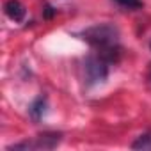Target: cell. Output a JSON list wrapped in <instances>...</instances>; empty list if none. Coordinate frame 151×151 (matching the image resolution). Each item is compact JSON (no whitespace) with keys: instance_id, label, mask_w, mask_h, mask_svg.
Returning a JSON list of instances; mask_svg holds the SVG:
<instances>
[{"instance_id":"obj_3","label":"cell","mask_w":151,"mask_h":151,"mask_svg":"<svg viewBox=\"0 0 151 151\" xmlns=\"http://www.w3.org/2000/svg\"><path fill=\"white\" fill-rule=\"evenodd\" d=\"M62 140V133L59 132H45L41 135H37L34 140H25V142H18L7 147V151H14V149H53L60 144Z\"/></svg>"},{"instance_id":"obj_5","label":"cell","mask_w":151,"mask_h":151,"mask_svg":"<svg viewBox=\"0 0 151 151\" xmlns=\"http://www.w3.org/2000/svg\"><path fill=\"white\" fill-rule=\"evenodd\" d=\"M46 110H48V100H46V96H37L30 103V107H29V116L37 123V121H41L46 116Z\"/></svg>"},{"instance_id":"obj_7","label":"cell","mask_w":151,"mask_h":151,"mask_svg":"<svg viewBox=\"0 0 151 151\" xmlns=\"http://www.w3.org/2000/svg\"><path fill=\"white\" fill-rule=\"evenodd\" d=\"M116 2H117L121 7H126V9H140V7H142V2H140V0H116Z\"/></svg>"},{"instance_id":"obj_1","label":"cell","mask_w":151,"mask_h":151,"mask_svg":"<svg viewBox=\"0 0 151 151\" xmlns=\"http://www.w3.org/2000/svg\"><path fill=\"white\" fill-rule=\"evenodd\" d=\"M80 36L93 48H96L98 52L119 45V29L116 25H112V23H98V25H93V27L86 29Z\"/></svg>"},{"instance_id":"obj_4","label":"cell","mask_w":151,"mask_h":151,"mask_svg":"<svg viewBox=\"0 0 151 151\" xmlns=\"http://www.w3.org/2000/svg\"><path fill=\"white\" fill-rule=\"evenodd\" d=\"M4 11L13 22H23V18L27 14V9L20 0H7L4 4Z\"/></svg>"},{"instance_id":"obj_6","label":"cell","mask_w":151,"mask_h":151,"mask_svg":"<svg viewBox=\"0 0 151 151\" xmlns=\"http://www.w3.org/2000/svg\"><path fill=\"white\" fill-rule=\"evenodd\" d=\"M132 149H142V151H151V132H146L139 135L132 142Z\"/></svg>"},{"instance_id":"obj_8","label":"cell","mask_w":151,"mask_h":151,"mask_svg":"<svg viewBox=\"0 0 151 151\" xmlns=\"http://www.w3.org/2000/svg\"><path fill=\"white\" fill-rule=\"evenodd\" d=\"M53 14H55V9L52 7V6H45V9H43V16L46 18V20H50V18H53Z\"/></svg>"},{"instance_id":"obj_2","label":"cell","mask_w":151,"mask_h":151,"mask_svg":"<svg viewBox=\"0 0 151 151\" xmlns=\"http://www.w3.org/2000/svg\"><path fill=\"white\" fill-rule=\"evenodd\" d=\"M109 77V62L100 55H89L84 60V78L87 86H98Z\"/></svg>"},{"instance_id":"obj_9","label":"cell","mask_w":151,"mask_h":151,"mask_svg":"<svg viewBox=\"0 0 151 151\" xmlns=\"http://www.w3.org/2000/svg\"><path fill=\"white\" fill-rule=\"evenodd\" d=\"M147 78L151 80V66H149V71H147Z\"/></svg>"}]
</instances>
